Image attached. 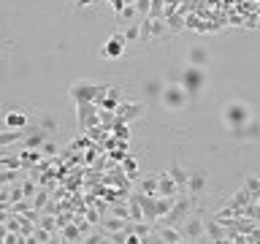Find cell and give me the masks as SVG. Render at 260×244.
<instances>
[{
	"label": "cell",
	"instance_id": "3957f363",
	"mask_svg": "<svg viewBox=\"0 0 260 244\" xmlns=\"http://www.w3.org/2000/svg\"><path fill=\"white\" fill-rule=\"evenodd\" d=\"M179 84L187 90L190 95H198L203 87H206V71L198 68V65H187L179 76Z\"/></svg>",
	"mask_w": 260,
	"mask_h": 244
},
{
	"label": "cell",
	"instance_id": "277c9868",
	"mask_svg": "<svg viewBox=\"0 0 260 244\" xmlns=\"http://www.w3.org/2000/svg\"><path fill=\"white\" fill-rule=\"evenodd\" d=\"M182 236L185 242H198V239H206V222L203 217H195V215H187L185 222H182Z\"/></svg>",
	"mask_w": 260,
	"mask_h": 244
},
{
	"label": "cell",
	"instance_id": "484cf974",
	"mask_svg": "<svg viewBox=\"0 0 260 244\" xmlns=\"http://www.w3.org/2000/svg\"><path fill=\"white\" fill-rule=\"evenodd\" d=\"M109 215H117V217H125L127 220V198L122 203H111L109 206Z\"/></svg>",
	"mask_w": 260,
	"mask_h": 244
},
{
	"label": "cell",
	"instance_id": "4316f807",
	"mask_svg": "<svg viewBox=\"0 0 260 244\" xmlns=\"http://www.w3.org/2000/svg\"><path fill=\"white\" fill-rule=\"evenodd\" d=\"M136 11H139L141 17H149V11H152V0H136Z\"/></svg>",
	"mask_w": 260,
	"mask_h": 244
},
{
	"label": "cell",
	"instance_id": "9c48e42d",
	"mask_svg": "<svg viewBox=\"0 0 260 244\" xmlns=\"http://www.w3.org/2000/svg\"><path fill=\"white\" fill-rule=\"evenodd\" d=\"M203 222H206V239H212V242H228V231L222 228V222L217 217H203Z\"/></svg>",
	"mask_w": 260,
	"mask_h": 244
},
{
	"label": "cell",
	"instance_id": "30bf717a",
	"mask_svg": "<svg viewBox=\"0 0 260 244\" xmlns=\"http://www.w3.org/2000/svg\"><path fill=\"white\" fill-rule=\"evenodd\" d=\"M157 239L165 244H176V242H185V236H182V228L179 225H157L155 228Z\"/></svg>",
	"mask_w": 260,
	"mask_h": 244
},
{
	"label": "cell",
	"instance_id": "4dcf8cb0",
	"mask_svg": "<svg viewBox=\"0 0 260 244\" xmlns=\"http://www.w3.org/2000/svg\"><path fill=\"white\" fill-rule=\"evenodd\" d=\"M35 195H38V198L33 201V206H35V209H41V206L47 203V193H35Z\"/></svg>",
	"mask_w": 260,
	"mask_h": 244
},
{
	"label": "cell",
	"instance_id": "6da1fadb",
	"mask_svg": "<svg viewBox=\"0 0 260 244\" xmlns=\"http://www.w3.org/2000/svg\"><path fill=\"white\" fill-rule=\"evenodd\" d=\"M249 120H252V109H249V103H244V100H238V98L225 100V106H222V122H225L228 130L241 128V125H247Z\"/></svg>",
	"mask_w": 260,
	"mask_h": 244
},
{
	"label": "cell",
	"instance_id": "e0dca14e",
	"mask_svg": "<svg viewBox=\"0 0 260 244\" xmlns=\"http://www.w3.org/2000/svg\"><path fill=\"white\" fill-rule=\"evenodd\" d=\"M100 225H103L106 233H114V231H122V228L127 225V220H125V217H117V215H109V217L100 220Z\"/></svg>",
	"mask_w": 260,
	"mask_h": 244
},
{
	"label": "cell",
	"instance_id": "836d02e7",
	"mask_svg": "<svg viewBox=\"0 0 260 244\" xmlns=\"http://www.w3.org/2000/svg\"><path fill=\"white\" fill-rule=\"evenodd\" d=\"M122 3H125V6H133V3H136V0H122Z\"/></svg>",
	"mask_w": 260,
	"mask_h": 244
},
{
	"label": "cell",
	"instance_id": "d6986e66",
	"mask_svg": "<svg viewBox=\"0 0 260 244\" xmlns=\"http://www.w3.org/2000/svg\"><path fill=\"white\" fill-rule=\"evenodd\" d=\"M146 22H149V38H163V35L168 33L165 19H149L146 17Z\"/></svg>",
	"mask_w": 260,
	"mask_h": 244
},
{
	"label": "cell",
	"instance_id": "7c38bea8",
	"mask_svg": "<svg viewBox=\"0 0 260 244\" xmlns=\"http://www.w3.org/2000/svg\"><path fill=\"white\" fill-rule=\"evenodd\" d=\"M203 190H206V174H190L185 193H190L192 198H198V195H203Z\"/></svg>",
	"mask_w": 260,
	"mask_h": 244
},
{
	"label": "cell",
	"instance_id": "7402d4cb",
	"mask_svg": "<svg viewBox=\"0 0 260 244\" xmlns=\"http://www.w3.org/2000/svg\"><path fill=\"white\" fill-rule=\"evenodd\" d=\"M163 87H165V84H163L160 79H146V81H144V93L152 95V98H160Z\"/></svg>",
	"mask_w": 260,
	"mask_h": 244
},
{
	"label": "cell",
	"instance_id": "f546056e",
	"mask_svg": "<svg viewBox=\"0 0 260 244\" xmlns=\"http://www.w3.org/2000/svg\"><path fill=\"white\" fill-rule=\"evenodd\" d=\"M19 185H22V195H24V198H33V195H35V185H33L30 179H22Z\"/></svg>",
	"mask_w": 260,
	"mask_h": 244
},
{
	"label": "cell",
	"instance_id": "d6a6232c",
	"mask_svg": "<svg viewBox=\"0 0 260 244\" xmlns=\"http://www.w3.org/2000/svg\"><path fill=\"white\" fill-rule=\"evenodd\" d=\"M41 228H47V231H52V228H54V220H52V217H47V220H41Z\"/></svg>",
	"mask_w": 260,
	"mask_h": 244
},
{
	"label": "cell",
	"instance_id": "ba28073f",
	"mask_svg": "<svg viewBox=\"0 0 260 244\" xmlns=\"http://www.w3.org/2000/svg\"><path fill=\"white\" fill-rule=\"evenodd\" d=\"M179 185L173 182L171 174H157V195H165V198H176L179 195Z\"/></svg>",
	"mask_w": 260,
	"mask_h": 244
},
{
	"label": "cell",
	"instance_id": "603a6c76",
	"mask_svg": "<svg viewBox=\"0 0 260 244\" xmlns=\"http://www.w3.org/2000/svg\"><path fill=\"white\" fill-rule=\"evenodd\" d=\"M38 125L47 130V133H54V130H57V117L49 114V111H44V114H41V120H38Z\"/></svg>",
	"mask_w": 260,
	"mask_h": 244
},
{
	"label": "cell",
	"instance_id": "ac0fdd59",
	"mask_svg": "<svg viewBox=\"0 0 260 244\" xmlns=\"http://www.w3.org/2000/svg\"><path fill=\"white\" fill-rule=\"evenodd\" d=\"M60 236H63L60 242H84V239H81V236H84L81 228L79 225H71V222H65V225H63V233H60Z\"/></svg>",
	"mask_w": 260,
	"mask_h": 244
},
{
	"label": "cell",
	"instance_id": "83f0119b",
	"mask_svg": "<svg viewBox=\"0 0 260 244\" xmlns=\"http://www.w3.org/2000/svg\"><path fill=\"white\" fill-rule=\"evenodd\" d=\"M136 17H139V11H136V3L133 6H125L119 11V19H130V22H136Z\"/></svg>",
	"mask_w": 260,
	"mask_h": 244
},
{
	"label": "cell",
	"instance_id": "44dd1931",
	"mask_svg": "<svg viewBox=\"0 0 260 244\" xmlns=\"http://www.w3.org/2000/svg\"><path fill=\"white\" fill-rule=\"evenodd\" d=\"M122 35H125L127 44H136V41H141V22H130Z\"/></svg>",
	"mask_w": 260,
	"mask_h": 244
},
{
	"label": "cell",
	"instance_id": "8992f818",
	"mask_svg": "<svg viewBox=\"0 0 260 244\" xmlns=\"http://www.w3.org/2000/svg\"><path fill=\"white\" fill-rule=\"evenodd\" d=\"M231 133H233V139H238V141H258L260 139V120H249L247 125L231 130Z\"/></svg>",
	"mask_w": 260,
	"mask_h": 244
},
{
	"label": "cell",
	"instance_id": "2e32d148",
	"mask_svg": "<svg viewBox=\"0 0 260 244\" xmlns=\"http://www.w3.org/2000/svg\"><path fill=\"white\" fill-rule=\"evenodd\" d=\"M168 174H171V176H173V182L179 185V190H185V187H187V179H190V174H187V171L182 169L179 163H171V166H168Z\"/></svg>",
	"mask_w": 260,
	"mask_h": 244
},
{
	"label": "cell",
	"instance_id": "ffe728a7",
	"mask_svg": "<svg viewBox=\"0 0 260 244\" xmlns=\"http://www.w3.org/2000/svg\"><path fill=\"white\" fill-rule=\"evenodd\" d=\"M165 24H168V30L171 33H179V30H185V11H179V14H168L165 17Z\"/></svg>",
	"mask_w": 260,
	"mask_h": 244
},
{
	"label": "cell",
	"instance_id": "52a82bcc",
	"mask_svg": "<svg viewBox=\"0 0 260 244\" xmlns=\"http://www.w3.org/2000/svg\"><path fill=\"white\" fill-rule=\"evenodd\" d=\"M144 114V106L141 103H119L117 106V122H130L133 120H139V117Z\"/></svg>",
	"mask_w": 260,
	"mask_h": 244
},
{
	"label": "cell",
	"instance_id": "d4e9b609",
	"mask_svg": "<svg viewBox=\"0 0 260 244\" xmlns=\"http://www.w3.org/2000/svg\"><path fill=\"white\" fill-rule=\"evenodd\" d=\"M57 149H60L57 141H52V139H47L44 144H41V155H44V157H54V155H57Z\"/></svg>",
	"mask_w": 260,
	"mask_h": 244
},
{
	"label": "cell",
	"instance_id": "f1b7e54d",
	"mask_svg": "<svg viewBox=\"0 0 260 244\" xmlns=\"http://www.w3.org/2000/svg\"><path fill=\"white\" fill-rule=\"evenodd\" d=\"M33 242H52V233L47 228H38V231H33Z\"/></svg>",
	"mask_w": 260,
	"mask_h": 244
},
{
	"label": "cell",
	"instance_id": "1f68e13d",
	"mask_svg": "<svg viewBox=\"0 0 260 244\" xmlns=\"http://www.w3.org/2000/svg\"><path fill=\"white\" fill-rule=\"evenodd\" d=\"M109 6H111V8H114V11H117V14H119V11H122V8H125V3H122V0H109Z\"/></svg>",
	"mask_w": 260,
	"mask_h": 244
},
{
	"label": "cell",
	"instance_id": "9a60e30c",
	"mask_svg": "<svg viewBox=\"0 0 260 244\" xmlns=\"http://www.w3.org/2000/svg\"><path fill=\"white\" fill-rule=\"evenodd\" d=\"M122 174L127 179H139V157H133V155L122 157Z\"/></svg>",
	"mask_w": 260,
	"mask_h": 244
},
{
	"label": "cell",
	"instance_id": "7a4b0ae2",
	"mask_svg": "<svg viewBox=\"0 0 260 244\" xmlns=\"http://www.w3.org/2000/svg\"><path fill=\"white\" fill-rule=\"evenodd\" d=\"M190 100V93H187L182 84H165L160 93V103L165 106L168 111H182Z\"/></svg>",
	"mask_w": 260,
	"mask_h": 244
},
{
	"label": "cell",
	"instance_id": "5bb4252c",
	"mask_svg": "<svg viewBox=\"0 0 260 244\" xmlns=\"http://www.w3.org/2000/svg\"><path fill=\"white\" fill-rule=\"evenodd\" d=\"M187 60H190V65H198V68H203V65L209 63V49L201 47V44H195V47L190 49V54H187Z\"/></svg>",
	"mask_w": 260,
	"mask_h": 244
},
{
	"label": "cell",
	"instance_id": "8fae6325",
	"mask_svg": "<svg viewBox=\"0 0 260 244\" xmlns=\"http://www.w3.org/2000/svg\"><path fill=\"white\" fill-rule=\"evenodd\" d=\"M3 122H6V128H11V130H24L27 128V114L24 111H8L6 117H3Z\"/></svg>",
	"mask_w": 260,
	"mask_h": 244
},
{
	"label": "cell",
	"instance_id": "4fadbf2b",
	"mask_svg": "<svg viewBox=\"0 0 260 244\" xmlns=\"http://www.w3.org/2000/svg\"><path fill=\"white\" fill-rule=\"evenodd\" d=\"M136 187H139L144 195H157V174H146L136 179Z\"/></svg>",
	"mask_w": 260,
	"mask_h": 244
},
{
	"label": "cell",
	"instance_id": "5b68a950",
	"mask_svg": "<svg viewBox=\"0 0 260 244\" xmlns=\"http://www.w3.org/2000/svg\"><path fill=\"white\" fill-rule=\"evenodd\" d=\"M125 47H127L125 35H122V33H114V35H111L109 41H106V47L100 49V57L117 60V57H122V52H125Z\"/></svg>",
	"mask_w": 260,
	"mask_h": 244
},
{
	"label": "cell",
	"instance_id": "cb8c5ba5",
	"mask_svg": "<svg viewBox=\"0 0 260 244\" xmlns=\"http://www.w3.org/2000/svg\"><path fill=\"white\" fill-rule=\"evenodd\" d=\"M111 133L119 141H130V125H127V122H117L114 128H111Z\"/></svg>",
	"mask_w": 260,
	"mask_h": 244
}]
</instances>
